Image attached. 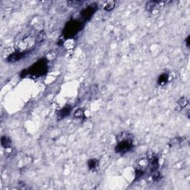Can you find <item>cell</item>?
Here are the masks:
<instances>
[{"label":"cell","instance_id":"1","mask_svg":"<svg viewBox=\"0 0 190 190\" xmlns=\"http://www.w3.org/2000/svg\"><path fill=\"white\" fill-rule=\"evenodd\" d=\"M115 151L117 154H124L130 151L134 147V139L132 134L123 132L117 136Z\"/></svg>","mask_w":190,"mask_h":190},{"label":"cell","instance_id":"2","mask_svg":"<svg viewBox=\"0 0 190 190\" xmlns=\"http://www.w3.org/2000/svg\"><path fill=\"white\" fill-rule=\"evenodd\" d=\"M26 75H31V76L38 77L45 74L48 71V61L46 59H40L36 63L32 65L31 68L28 70H25Z\"/></svg>","mask_w":190,"mask_h":190},{"label":"cell","instance_id":"3","mask_svg":"<svg viewBox=\"0 0 190 190\" xmlns=\"http://www.w3.org/2000/svg\"><path fill=\"white\" fill-rule=\"evenodd\" d=\"M83 28V25L79 21L72 20L68 22L63 31V36L65 39H71L74 37Z\"/></svg>","mask_w":190,"mask_h":190},{"label":"cell","instance_id":"4","mask_svg":"<svg viewBox=\"0 0 190 190\" xmlns=\"http://www.w3.org/2000/svg\"><path fill=\"white\" fill-rule=\"evenodd\" d=\"M97 11V6L96 5H89L88 7L85 8L84 9H83L80 12V17L83 19V20L84 21H89V20H91L93 15L95 14V13Z\"/></svg>","mask_w":190,"mask_h":190},{"label":"cell","instance_id":"5","mask_svg":"<svg viewBox=\"0 0 190 190\" xmlns=\"http://www.w3.org/2000/svg\"><path fill=\"white\" fill-rule=\"evenodd\" d=\"M148 166L150 172L154 173L159 168V159L157 156L153 155L148 158Z\"/></svg>","mask_w":190,"mask_h":190},{"label":"cell","instance_id":"6","mask_svg":"<svg viewBox=\"0 0 190 190\" xmlns=\"http://www.w3.org/2000/svg\"><path fill=\"white\" fill-rule=\"evenodd\" d=\"M71 111H72V106L70 105H66L57 112V118L59 120H62L67 117L71 114Z\"/></svg>","mask_w":190,"mask_h":190},{"label":"cell","instance_id":"7","mask_svg":"<svg viewBox=\"0 0 190 190\" xmlns=\"http://www.w3.org/2000/svg\"><path fill=\"white\" fill-rule=\"evenodd\" d=\"M27 52H22V51H16L14 53L10 54L8 57L7 58V61L8 63H15V62L19 61L25 57Z\"/></svg>","mask_w":190,"mask_h":190},{"label":"cell","instance_id":"8","mask_svg":"<svg viewBox=\"0 0 190 190\" xmlns=\"http://www.w3.org/2000/svg\"><path fill=\"white\" fill-rule=\"evenodd\" d=\"M169 74L167 73H163L157 78V84L160 86H164L168 83Z\"/></svg>","mask_w":190,"mask_h":190},{"label":"cell","instance_id":"9","mask_svg":"<svg viewBox=\"0 0 190 190\" xmlns=\"http://www.w3.org/2000/svg\"><path fill=\"white\" fill-rule=\"evenodd\" d=\"M88 167L91 171H95L98 169L99 167V161L98 160L93 158L90 159L88 161Z\"/></svg>","mask_w":190,"mask_h":190},{"label":"cell","instance_id":"10","mask_svg":"<svg viewBox=\"0 0 190 190\" xmlns=\"http://www.w3.org/2000/svg\"><path fill=\"white\" fill-rule=\"evenodd\" d=\"M11 143H12V141H11V138L8 136L3 135V136L1 137V145L2 147L5 148L11 147Z\"/></svg>","mask_w":190,"mask_h":190},{"label":"cell","instance_id":"11","mask_svg":"<svg viewBox=\"0 0 190 190\" xmlns=\"http://www.w3.org/2000/svg\"><path fill=\"white\" fill-rule=\"evenodd\" d=\"M160 3V2H157V1L148 2L146 5V10H147L148 11H150V12H151V11H153L154 10V8L158 5Z\"/></svg>","mask_w":190,"mask_h":190},{"label":"cell","instance_id":"12","mask_svg":"<svg viewBox=\"0 0 190 190\" xmlns=\"http://www.w3.org/2000/svg\"><path fill=\"white\" fill-rule=\"evenodd\" d=\"M187 104H188V100L185 97H180L179 100H178V105L180 109H181V108H185V107L187 106Z\"/></svg>","mask_w":190,"mask_h":190},{"label":"cell","instance_id":"13","mask_svg":"<svg viewBox=\"0 0 190 190\" xmlns=\"http://www.w3.org/2000/svg\"><path fill=\"white\" fill-rule=\"evenodd\" d=\"M146 171L142 168H138L135 170V178L136 180H139L144 176Z\"/></svg>","mask_w":190,"mask_h":190},{"label":"cell","instance_id":"14","mask_svg":"<svg viewBox=\"0 0 190 190\" xmlns=\"http://www.w3.org/2000/svg\"><path fill=\"white\" fill-rule=\"evenodd\" d=\"M115 2L114 1H108L104 5V10L106 11H111L113 10L115 6Z\"/></svg>","mask_w":190,"mask_h":190},{"label":"cell","instance_id":"15","mask_svg":"<svg viewBox=\"0 0 190 190\" xmlns=\"http://www.w3.org/2000/svg\"><path fill=\"white\" fill-rule=\"evenodd\" d=\"M84 116V111L82 108H79L74 112V117L75 118H82Z\"/></svg>","mask_w":190,"mask_h":190},{"label":"cell","instance_id":"16","mask_svg":"<svg viewBox=\"0 0 190 190\" xmlns=\"http://www.w3.org/2000/svg\"><path fill=\"white\" fill-rule=\"evenodd\" d=\"M68 6L70 7H77V6H80L83 2L81 1H68Z\"/></svg>","mask_w":190,"mask_h":190},{"label":"cell","instance_id":"17","mask_svg":"<svg viewBox=\"0 0 190 190\" xmlns=\"http://www.w3.org/2000/svg\"><path fill=\"white\" fill-rule=\"evenodd\" d=\"M153 180L155 182L157 181H159V180H161V178H162V175H161L160 173H159L158 172H154V175H153Z\"/></svg>","mask_w":190,"mask_h":190},{"label":"cell","instance_id":"18","mask_svg":"<svg viewBox=\"0 0 190 190\" xmlns=\"http://www.w3.org/2000/svg\"><path fill=\"white\" fill-rule=\"evenodd\" d=\"M186 45L187 47H189V36H188L186 39Z\"/></svg>","mask_w":190,"mask_h":190}]
</instances>
